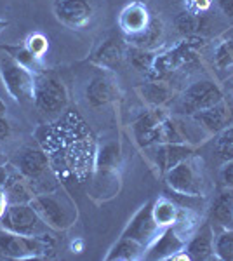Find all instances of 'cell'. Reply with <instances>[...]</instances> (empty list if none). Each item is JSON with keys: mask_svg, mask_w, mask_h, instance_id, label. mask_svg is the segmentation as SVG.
Listing matches in <instances>:
<instances>
[{"mask_svg": "<svg viewBox=\"0 0 233 261\" xmlns=\"http://www.w3.org/2000/svg\"><path fill=\"white\" fill-rule=\"evenodd\" d=\"M185 239L172 226H169L160 231L155 241L145 249V259H172L174 254L185 249Z\"/></svg>", "mask_w": 233, "mask_h": 261, "instance_id": "14", "label": "cell"}, {"mask_svg": "<svg viewBox=\"0 0 233 261\" xmlns=\"http://www.w3.org/2000/svg\"><path fill=\"white\" fill-rule=\"evenodd\" d=\"M176 28L179 30L183 35L188 37H197L198 33L205 28V14H200V12H193L190 9H186L183 12L176 16L174 19Z\"/></svg>", "mask_w": 233, "mask_h": 261, "instance_id": "25", "label": "cell"}, {"mask_svg": "<svg viewBox=\"0 0 233 261\" xmlns=\"http://www.w3.org/2000/svg\"><path fill=\"white\" fill-rule=\"evenodd\" d=\"M7 207H9V199H7V192L4 185H0V218L6 214Z\"/></svg>", "mask_w": 233, "mask_h": 261, "instance_id": "37", "label": "cell"}, {"mask_svg": "<svg viewBox=\"0 0 233 261\" xmlns=\"http://www.w3.org/2000/svg\"><path fill=\"white\" fill-rule=\"evenodd\" d=\"M167 112L164 108H148L133 124V134L139 148H150L159 143V133Z\"/></svg>", "mask_w": 233, "mask_h": 261, "instance_id": "12", "label": "cell"}, {"mask_svg": "<svg viewBox=\"0 0 233 261\" xmlns=\"http://www.w3.org/2000/svg\"><path fill=\"white\" fill-rule=\"evenodd\" d=\"M164 39V24L159 18H151L150 24L143 33H139L136 37H131L129 42L131 45H136V47L148 49V50H155V47H159L162 44Z\"/></svg>", "mask_w": 233, "mask_h": 261, "instance_id": "24", "label": "cell"}, {"mask_svg": "<svg viewBox=\"0 0 233 261\" xmlns=\"http://www.w3.org/2000/svg\"><path fill=\"white\" fill-rule=\"evenodd\" d=\"M0 79L9 92V96L19 105L33 103V89H35V71H32L11 56L0 61Z\"/></svg>", "mask_w": 233, "mask_h": 261, "instance_id": "3", "label": "cell"}, {"mask_svg": "<svg viewBox=\"0 0 233 261\" xmlns=\"http://www.w3.org/2000/svg\"><path fill=\"white\" fill-rule=\"evenodd\" d=\"M151 214L160 228H169V226H174L179 214V205L167 197H159L151 200Z\"/></svg>", "mask_w": 233, "mask_h": 261, "instance_id": "23", "label": "cell"}, {"mask_svg": "<svg viewBox=\"0 0 233 261\" xmlns=\"http://www.w3.org/2000/svg\"><path fill=\"white\" fill-rule=\"evenodd\" d=\"M185 251L192 259L204 261L213 259L214 256V226L207 223L204 226H198L197 231L186 241Z\"/></svg>", "mask_w": 233, "mask_h": 261, "instance_id": "17", "label": "cell"}, {"mask_svg": "<svg viewBox=\"0 0 233 261\" xmlns=\"http://www.w3.org/2000/svg\"><path fill=\"white\" fill-rule=\"evenodd\" d=\"M24 45H27V49L30 53L40 61L49 49V40H47V37L42 35V33H32V35H28V39L24 40Z\"/></svg>", "mask_w": 233, "mask_h": 261, "instance_id": "31", "label": "cell"}, {"mask_svg": "<svg viewBox=\"0 0 233 261\" xmlns=\"http://www.w3.org/2000/svg\"><path fill=\"white\" fill-rule=\"evenodd\" d=\"M231 92H233V86H231Z\"/></svg>", "mask_w": 233, "mask_h": 261, "instance_id": "44", "label": "cell"}, {"mask_svg": "<svg viewBox=\"0 0 233 261\" xmlns=\"http://www.w3.org/2000/svg\"><path fill=\"white\" fill-rule=\"evenodd\" d=\"M164 178L167 187L177 195L188 197V199L204 197V174L195 157L179 162L169 172H165Z\"/></svg>", "mask_w": 233, "mask_h": 261, "instance_id": "5", "label": "cell"}, {"mask_svg": "<svg viewBox=\"0 0 233 261\" xmlns=\"http://www.w3.org/2000/svg\"><path fill=\"white\" fill-rule=\"evenodd\" d=\"M7 27H9V21H7V19H0V32H4Z\"/></svg>", "mask_w": 233, "mask_h": 261, "instance_id": "40", "label": "cell"}, {"mask_svg": "<svg viewBox=\"0 0 233 261\" xmlns=\"http://www.w3.org/2000/svg\"><path fill=\"white\" fill-rule=\"evenodd\" d=\"M138 94L150 108H164L169 101L174 99V91L164 81H148L138 86Z\"/></svg>", "mask_w": 233, "mask_h": 261, "instance_id": "20", "label": "cell"}, {"mask_svg": "<svg viewBox=\"0 0 233 261\" xmlns=\"http://www.w3.org/2000/svg\"><path fill=\"white\" fill-rule=\"evenodd\" d=\"M11 136V125L6 117H0V143L7 141Z\"/></svg>", "mask_w": 233, "mask_h": 261, "instance_id": "35", "label": "cell"}, {"mask_svg": "<svg viewBox=\"0 0 233 261\" xmlns=\"http://www.w3.org/2000/svg\"><path fill=\"white\" fill-rule=\"evenodd\" d=\"M145 150L151 151V161L162 176L179 162L193 157L195 153V148L190 143H159V145H153Z\"/></svg>", "mask_w": 233, "mask_h": 261, "instance_id": "11", "label": "cell"}, {"mask_svg": "<svg viewBox=\"0 0 233 261\" xmlns=\"http://www.w3.org/2000/svg\"><path fill=\"white\" fill-rule=\"evenodd\" d=\"M139 2H146V0H139Z\"/></svg>", "mask_w": 233, "mask_h": 261, "instance_id": "43", "label": "cell"}, {"mask_svg": "<svg viewBox=\"0 0 233 261\" xmlns=\"http://www.w3.org/2000/svg\"><path fill=\"white\" fill-rule=\"evenodd\" d=\"M0 226L24 237H49L53 230L40 220L32 204H9L6 214L0 218Z\"/></svg>", "mask_w": 233, "mask_h": 261, "instance_id": "6", "label": "cell"}, {"mask_svg": "<svg viewBox=\"0 0 233 261\" xmlns=\"http://www.w3.org/2000/svg\"><path fill=\"white\" fill-rule=\"evenodd\" d=\"M162 230L164 228H160L153 220V214H151V202H146V204L141 205V207L138 209V213L129 220V223L125 225V228L122 231L120 237L133 239V241L143 244L146 249Z\"/></svg>", "mask_w": 233, "mask_h": 261, "instance_id": "8", "label": "cell"}, {"mask_svg": "<svg viewBox=\"0 0 233 261\" xmlns=\"http://www.w3.org/2000/svg\"><path fill=\"white\" fill-rule=\"evenodd\" d=\"M7 192V199H9V204H30L33 197L37 195L35 188L32 187V183L24 178L21 172L16 169H12L9 179L4 185Z\"/></svg>", "mask_w": 233, "mask_h": 261, "instance_id": "21", "label": "cell"}, {"mask_svg": "<svg viewBox=\"0 0 233 261\" xmlns=\"http://www.w3.org/2000/svg\"><path fill=\"white\" fill-rule=\"evenodd\" d=\"M12 169H14V166H11V164H7V162L0 164V185H6V181L9 179Z\"/></svg>", "mask_w": 233, "mask_h": 261, "instance_id": "36", "label": "cell"}, {"mask_svg": "<svg viewBox=\"0 0 233 261\" xmlns=\"http://www.w3.org/2000/svg\"><path fill=\"white\" fill-rule=\"evenodd\" d=\"M127 60V45L120 39L110 37L92 53L91 61L105 70H118Z\"/></svg>", "mask_w": 233, "mask_h": 261, "instance_id": "16", "label": "cell"}, {"mask_svg": "<svg viewBox=\"0 0 233 261\" xmlns=\"http://www.w3.org/2000/svg\"><path fill=\"white\" fill-rule=\"evenodd\" d=\"M82 241H77V244L73 242V246H71V249H73V252H82Z\"/></svg>", "mask_w": 233, "mask_h": 261, "instance_id": "39", "label": "cell"}, {"mask_svg": "<svg viewBox=\"0 0 233 261\" xmlns=\"http://www.w3.org/2000/svg\"><path fill=\"white\" fill-rule=\"evenodd\" d=\"M231 226H233V223H231Z\"/></svg>", "mask_w": 233, "mask_h": 261, "instance_id": "45", "label": "cell"}, {"mask_svg": "<svg viewBox=\"0 0 233 261\" xmlns=\"http://www.w3.org/2000/svg\"><path fill=\"white\" fill-rule=\"evenodd\" d=\"M214 256L221 261H233V226L219 228L214 235Z\"/></svg>", "mask_w": 233, "mask_h": 261, "instance_id": "27", "label": "cell"}, {"mask_svg": "<svg viewBox=\"0 0 233 261\" xmlns=\"http://www.w3.org/2000/svg\"><path fill=\"white\" fill-rule=\"evenodd\" d=\"M0 117H6V105H4L2 98H0Z\"/></svg>", "mask_w": 233, "mask_h": 261, "instance_id": "41", "label": "cell"}, {"mask_svg": "<svg viewBox=\"0 0 233 261\" xmlns=\"http://www.w3.org/2000/svg\"><path fill=\"white\" fill-rule=\"evenodd\" d=\"M30 204L53 231H66L75 225L79 218L75 202L61 188L37 193Z\"/></svg>", "mask_w": 233, "mask_h": 261, "instance_id": "1", "label": "cell"}, {"mask_svg": "<svg viewBox=\"0 0 233 261\" xmlns=\"http://www.w3.org/2000/svg\"><path fill=\"white\" fill-rule=\"evenodd\" d=\"M211 7V0H188V9L193 11V12H204Z\"/></svg>", "mask_w": 233, "mask_h": 261, "instance_id": "34", "label": "cell"}, {"mask_svg": "<svg viewBox=\"0 0 233 261\" xmlns=\"http://www.w3.org/2000/svg\"><path fill=\"white\" fill-rule=\"evenodd\" d=\"M219 179H221L223 187L233 188V159L223 162L221 169H219Z\"/></svg>", "mask_w": 233, "mask_h": 261, "instance_id": "33", "label": "cell"}, {"mask_svg": "<svg viewBox=\"0 0 233 261\" xmlns=\"http://www.w3.org/2000/svg\"><path fill=\"white\" fill-rule=\"evenodd\" d=\"M118 96V89L115 86V82L108 77H94L91 82L87 84L86 89V99L92 108H99L105 105L115 101Z\"/></svg>", "mask_w": 233, "mask_h": 261, "instance_id": "19", "label": "cell"}, {"mask_svg": "<svg viewBox=\"0 0 233 261\" xmlns=\"http://www.w3.org/2000/svg\"><path fill=\"white\" fill-rule=\"evenodd\" d=\"M33 103L45 115H56L68 105V91L58 75L40 71L35 73Z\"/></svg>", "mask_w": 233, "mask_h": 261, "instance_id": "4", "label": "cell"}, {"mask_svg": "<svg viewBox=\"0 0 233 261\" xmlns=\"http://www.w3.org/2000/svg\"><path fill=\"white\" fill-rule=\"evenodd\" d=\"M54 16L59 23L80 30L94 18V6L91 0H54Z\"/></svg>", "mask_w": 233, "mask_h": 261, "instance_id": "9", "label": "cell"}, {"mask_svg": "<svg viewBox=\"0 0 233 261\" xmlns=\"http://www.w3.org/2000/svg\"><path fill=\"white\" fill-rule=\"evenodd\" d=\"M6 49H7V53H9V56L12 58V60L21 63V65L27 66V68H30L32 71L37 70V63H39V60L30 53V50L27 49V45H12V47H6Z\"/></svg>", "mask_w": 233, "mask_h": 261, "instance_id": "30", "label": "cell"}, {"mask_svg": "<svg viewBox=\"0 0 233 261\" xmlns=\"http://www.w3.org/2000/svg\"><path fill=\"white\" fill-rule=\"evenodd\" d=\"M188 117H192L200 125V129H204L207 134L216 136L218 133H221L223 129H226L228 125L233 124V103L226 101V98H224L221 103Z\"/></svg>", "mask_w": 233, "mask_h": 261, "instance_id": "13", "label": "cell"}, {"mask_svg": "<svg viewBox=\"0 0 233 261\" xmlns=\"http://www.w3.org/2000/svg\"><path fill=\"white\" fill-rule=\"evenodd\" d=\"M224 99L221 87L213 81H197L188 86L179 96V110L183 115H193L207 110Z\"/></svg>", "mask_w": 233, "mask_h": 261, "instance_id": "7", "label": "cell"}, {"mask_svg": "<svg viewBox=\"0 0 233 261\" xmlns=\"http://www.w3.org/2000/svg\"><path fill=\"white\" fill-rule=\"evenodd\" d=\"M14 167L32 183V187L33 183H42V179L50 171L49 159L45 155V151L35 148V146H24L23 150H19Z\"/></svg>", "mask_w": 233, "mask_h": 261, "instance_id": "10", "label": "cell"}, {"mask_svg": "<svg viewBox=\"0 0 233 261\" xmlns=\"http://www.w3.org/2000/svg\"><path fill=\"white\" fill-rule=\"evenodd\" d=\"M214 60L219 68H226V66L231 65L233 63V40H224L218 45L216 54H214Z\"/></svg>", "mask_w": 233, "mask_h": 261, "instance_id": "32", "label": "cell"}, {"mask_svg": "<svg viewBox=\"0 0 233 261\" xmlns=\"http://www.w3.org/2000/svg\"><path fill=\"white\" fill-rule=\"evenodd\" d=\"M150 11L145 6V2H139V0L127 4L124 9L120 11V14H118V27L127 35V39L145 32L148 24H150Z\"/></svg>", "mask_w": 233, "mask_h": 261, "instance_id": "15", "label": "cell"}, {"mask_svg": "<svg viewBox=\"0 0 233 261\" xmlns=\"http://www.w3.org/2000/svg\"><path fill=\"white\" fill-rule=\"evenodd\" d=\"M214 151L223 162L233 159V124L216 134Z\"/></svg>", "mask_w": 233, "mask_h": 261, "instance_id": "29", "label": "cell"}, {"mask_svg": "<svg viewBox=\"0 0 233 261\" xmlns=\"http://www.w3.org/2000/svg\"><path fill=\"white\" fill-rule=\"evenodd\" d=\"M54 235L49 237H24L0 226V258L32 259L45 258L54 249Z\"/></svg>", "mask_w": 233, "mask_h": 261, "instance_id": "2", "label": "cell"}, {"mask_svg": "<svg viewBox=\"0 0 233 261\" xmlns=\"http://www.w3.org/2000/svg\"><path fill=\"white\" fill-rule=\"evenodd\" d=\"M141 258H145V246L127 237L118 239L105 256L107 261H134Z\"/></svg>", "mask_w": 233, "mask_h": 261, "instance_id": "22", "label": "cell"}, {"mask_svg": "<svg viewBox=\"0 0 233 261\" xmlns=\"http://www.w3.org/2000/svg\"><path fill=\"white\" fill-rule=\"evenodd\" d=\"M209 223L218 228H226L233 223V188L224 187L209 207Z\"/></svg>", "mask_w": 233, "mask_h": 261, "instance_id": "18", "label": "cell"}, {"mask_svg": "<svg viewBox=\"0 0 233 261\" xmlns=\"http://www.w3.org/2000/svg\"><path fill=\"white\" fill-rule=\"evenodd\" d=\"M219 7L226 16H233V0H218Z\"/></svg>", "mask_w": 233, "mask_h": 261, "instance_id": "38", "label": "cell"}, {"mask_svg": "<svg viewBox=\"0 0 233 261\" xmlns=\"http://www.w3.org/2000/svg\"><path fill=\"white\" fill-rule=\"evenodd\" d=\"M6 161H4V157H2V153H0V164H4Z\"/></svg>", "mask_w": 233, "mask_h": 261, "instance_id": "42", "label": "cell"}, {"mask_svg": "<svg viewBox=\"0 0 233 261\" xmlns=\"http://www.w3.org/2000/svg\"><path fill=\"white\" fill-rule=\"evenodd\" d=\"M157 53L155 50H148V49H141L136 47V45H129L127 47V60H129L131 65L134 66L139 71H150L151 66L155 63Z\"/></svg>", "mask_w": 233, "mask_h": 261, "instance_id": "28", "label": "cell"}, {"mask_svg": "<svg viewBox=\"0 0 233 261\" xmlns=\"http://www.w3.org/2000/svg\"><path fill=\"white\" fill-rule=\"evenodd\" d=\"M118 161H120V146H118V141H107L97 150L96 169L103 171V174H107V172L115 171Z\"/></svg>", "mask_w": 233, "mask_h": 261, "instance_id": "26", "label": "cell"}]
</instances>
